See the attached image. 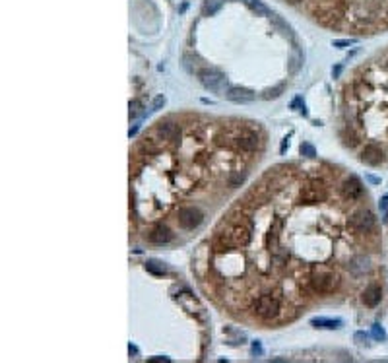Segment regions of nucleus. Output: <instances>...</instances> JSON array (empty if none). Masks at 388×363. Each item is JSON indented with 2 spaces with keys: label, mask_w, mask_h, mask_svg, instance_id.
I'll use <instances>...</instances> for the list:
<instances>
[{
  "label": "nucleus",
  "mask_w": 388,
  "mask_h": 363,
  "mask_svg": "<svg viewBox=\"0 0 388 363\" xmlns=\"http://www.w3.org/2000/svg\"><path fill=\"white\" fill-rule=\"evenodd\" d=\"M252 239V227L247 219L229 223L225 231L217 235V245L221 249H233V247H247Z\"/></svg>",
  "instance_id": "nucleus-1"
},
{
  "label": "nucleus",
  "mask_w": 388,
  "mask_h": 363,
  "mask_svg": "<svg viewBox=\"0 0 388 363\" xmlns=\"http://www.w3.org/2000/svg\"><path fill=\"white\" fill-rule=\"evenodd\" d=\"M307 284H309L311 291H315V293H330V291H334V290L340 286V278H338V274H334V272L317 270V272H313V274L309 276Z\"/></svg>",
  "instance_id": "nucleus-2"
},
{
  "label": "nucleus",
  "mask_w": 388,
  "mask_h": 363,
  "mask_svg": "<svg viewBox=\"0 0 388 363\" xmlns=\"http://www.w3.org/2000/svg\"><path fill=\"white\" fill-rule=\"evenodd\" d=\"M254 313L262 319V321H270L280 313V299L276 295L264 293L260 297H256L254 301Z\"/></svg>",
  "instance_id": "nucleus-3"
},
{
  "label": "nucleus",
  "mask_w": 388,
  "mask_h": 363,
  "mask_svg": "<svg viewBox=\"0 0 388 363\" xmlns=\"http://www.w3.org/2000/svg\"><path fill=\"white\" fill-rule=\"evenodd\" d=\"M375 221H377L375 214L371 210H367V208H361V210L353 212L352 218H350V225L357 233H369V231H373Z\"/></svg>",
  "instance_id": "nucleus-4"
},
{
  "label": "nucleus",
  "mask_w": 388,
  "mask_h": 363,
  "mask_svg": "<svg viewBox=\"0 0 388 363\" xmlns=\"http://www.w3.org/2000/svg\"><path fill=\"white\" fill-rule=\"evenodd\" d=\"M338 14H340V8L336 0H320L313 6V16L322 23H330L334 18H338Z\"/></svg>",
  "instance_id": "nucleus-5"
},
{
  "label": "nucleus",
  "mask_w": 388,
  "mask_h": 363,
  "mask_svg": "<svg viewBox=\"0 0 388 363\" xmlns=\"http://www.w3.org/2000/svg\"><path fill=\"white\" fill-rule=\"evenodd\" d=\"M202 219H204V214L196 206H183L177 212V221H179V225L183 229H194V227H198L202 223Z\"/></svg>",
  "instance_id": "nucleus-6"
},
{
  "label": "nucleus",
  "mask_w": 388,
  "mask_h": 363,
  "mask_svg": "<svg viewBox=\"0 0 388 363\" xmlns=\"http://www.w3.org/2000/svg\"><path fill=\"white\" fill-rule=\"evenodd\" d=\"M324 198V190H322V181H311L305 188H301L299 200L305 204H318Z\"/></svg>",
  "instance_id": "nucleus-7"
},
{
  "label": "nucleus",
  "mask_w": 388,
  "mask_h": 363,
  "mask_svg": "<svg viewBox=\"0 0 388 363\" xmlns=\"http://www.w3.org/2000/svg\"><path fill=\"white\" fill-rule=\"evenodd\" d=\"M340 194H342L344 200L353 202V200H357L363 194V184H361V181L357 177H348L340 184Z\"/></svg>",
  "instance_id": "nucleus-8"
},
{
  "label": "nucleus",
  "mask_w": 388,
  "mask_h": 363,
  "mask_svg": "<svg viewBox=\"0 0 388 363\" xmlns=\"http://www.w3.org/2000/svg\"><path fill=\"white\" fill-rule=\"evenodd\" d=\"M200 82H202V86L206 90L219 91L223 88V84H225V76L221 72H217V70H202L200 72Z\"/></svg>",
  "instance_id": "nucleus-9"
},
{
  "label": "nucleus",
  "mask_w": 388,
  "mask_h": 363,
  "mask_svg": "<svg viewBox=\"0 0 388 363\" xmlns=\"http://www.w3.org/2000/svg\"><path fill=\"white\" fill-rule=\"evenodd\" d=\"M156 132L161 136V140H169L175 144H179V140H181V128L171 121H159L156 127Z\"/></svg>",
  "instance_id": "nucleus-10"
},
{
  "label": "nucleus",
  "mask_w": 388,
  "mask_h": 363,
  "mask_svg": "<svg viewBox=\"0 0 388 363\" xmlns=\"http://www.w3.org/2000/svg\"><path fill=\"white\" fill-rule=\"evenodd\" d=\"M359 160H361L363 163L375 167V165H381V163H383V160H385V152H383V148L377 146V144H367V146L361 150Z\"/></svg>",
  "instance_id": "nucleus-11"
},
{
  "label": "nucleus",
  "mask_w": 388,
  "mask_h": 363,
  "mask_svg": "<svg viewBox=\"0 0 388 363\" xmlns=\"http://www.w3.org/2000/svg\"><path fill=\"white\" fill-rule=\"evenodd\" d=\"M225 97H227L229 101H233V103H250V101H254L256 95H254V91L248 90V88L231 86V88H227Z\"/></svg>",
  "instance_id": "nucleus-12"
},
{
  "label": "nucleus",
  "mask_w": 388,
  "mask_h": 363,
  "mask_svg": "<svg viewBox=\"0 0 388 363\" xmlns=\"http://www.w3.org/2000/svg\"><path fill=\"white\" fill-rule=\"evenodd\" d=\"M235 146L243 152H252L256 146H258V136L254 132H248V130H243L241 134L235 136Z\"/></svg>",
  "instance_id": "nucleus-13"
},
{
  "label": "nucleus",
  "mask_w": 388,
  "mask_h": 363,
  "mask_svg": "<svg viewBox=\"0 0 388 363\" xmlns=\"http://www.w3.org/2000/svg\"><path fill=\"white\" fill-rule=\"evenodd\" d=\"M150 241H152L154 245H167V243L173 241V233H171V229H169L167 225L159 223V225H156V227L150 231Z\"/></svg>",
  "instance_id": "nucleus-14"
},
{
  "label": "nucleus",
  "mask_w": 388,
  "mask_h": 363,
  "mask_svg": "<svg viewBox=\"0 0 388 363\" xmlns=\"http://www.w3.org/2000/svg\"><path fill=\"white\" fill-rule=\"evenodd\" d=\"M363 303L367 305V307H377L379 303H381V299H383V290H381V286H377V284H371L365 291H363Z\"/></svg>",
  "instance_id": "nucleus-15"
},
{
  "label": "nucleus",
  "mask_w": 388,
  "mask_h": 363,
  "mask_svg": "<svg viewBox=\"0 0 388 363\" xmlns=\"http://www.w3.org/2000/svg\"><path fill=\"white\" fill-rule=\"evenodd\" d=\"M342 140H344V144H346V146H350V148H355V146H357V142H359V140H357V136H355V132L350 128V125H348V127L342 130Z\"/></svg>",
  "instance_id": "nucleus-16"
},
{
  "label": "nucleus",
  "mask_w": 388,
  "mask_h": 363,
  "mask_svg": "<svg viewBox=\"0 0 388 363\" xmlns=\"http://www.w3.org/2000/svg\"><path fill=\"white\" fill-rule=\"evenodd\" d=\"M243 2H245L252 12H256L258 16H270V10H268L260 0H243Z\"/></svg>",
  "instance_id": "nucleus-17"
},
{
  "label": "nucleus",
  "mask_w": 388,
  "mask_h": 363,
  "mask_svg": "<svg viewBox=\"0 0 388 363\" xmlns=\"http://www.w3.org/2000/svg\"><path fill=\"white\" fill-rule=\"evenodd\" d=\"M313 327H317V328H340V327H342V321H328V319H315V321H313Z\"/></svg>",
  "instance_id": "nucleus-18"
},
{
  "label": "nucleus",
  "mask_w": 388,
  "mask_h": 363,
  "mask_svg": "<svg viewBox=\"0 0 388 363\" xmlns=\"http://www.w3.org/2000/svg\"><path fill=\"white\" fill-rule=\"evenodd\" d=\"M272 258H274V262L276 264H280V266H283V264H287V260H289V253L285 251V249H274V254H272Z\"/></svg>",
  "instance_id": "nucleus-19"
},
{
  "label": "nucleus",
  "mask_w": 388,
  "mask_h": 363,
  "mask_svg": "<svg viewBox=\"0 0 388 363\" xmlns=\"http://www.w3.org/2000/svg\"><path fill=\"white\" fill-rule=\"evenodd\" d=\"M221 0H206L204 2V14L206 16H213V14H217L219 12V8H221Z\"/></svg>",
  "instance_id": "nucleus-20"
},
{
  "label": "nucleus",
  "mask_w": 388,
  "mask_h": 363,
  "mask_svg": "<svg viewBox=\"0 0 388 363\" xmlns=\"http://www.w3.org/2000/svg\"><path fill=\"white\" fill-rule=\"evenodd\" d=\"M247 181V171H233L229 175V186H241Z\"/></svg>",
  "instance_id": "nucleus-21"
},
{
  "label": "nucleus",
  "mask_w": 388,
  "mask_h": 363,
  "mask_svg": "<svg viewBox=\"0 0 388 363\" xmlns=\"http://www.w3.org/2000/svg\"><path fill=\"white\" fill-rule=\"evenodd\" d=\"M285 90V86H278V88H272V90H266L264 91V99H276L282 95V91Z\"/></svg>",
  "instance_id": "nucleus-22"
},
{
  "label": "nucleus",
  "mask_w": 388,
  "mask_h": 363,
  "mask_svg": "<svg viewBox=\"0 0 388 363\" xmlns=\"http://www.w3.org/2000/svg\"><path fill=\"white\" fill-rule=\"evenodd\" d=\"M301 154H303V156H307V158H315V156H317V150H315V146H313V144L305 142V144H301Z\"/></svg>",
  "instance_id": "nucleus-23"
},
{
  "label": "nucleus",
  "mask_w": 388,
  "mask_h": 363,
  "mask_svg": "<svg viewBox=\"0 0 388 363\" xmlns=\"http://www.w3.org/2000/svg\"><path fill=\"white\" fill-rule=\"evenodd\" d=\"M146 268H148L150 272H154V274H165V266H159V262H156V260L148 262Z\"/></svg>",
  "instance_id": "nucleus-24"
},
{
  "label": "nucleus",
  "mask_w": 388,
  "mask_h": 363,
  "mask_svg": "<svg viewBox=\"0 0 388 363\" xmlns=\"http://www.w3.org/2000/svg\"><path fill=\"white\" fill-rule=\"evenodd\" d=\"M291 62H293V64H291V70H293V72H295V70H297V68H299V66H301V62H303V56H301V54H299V51H295V54H293V58H291Z\"/></svg>",
  "instance_id": "nucleus-25"
},
{
  "label": "nucleus",
  "mask_w": 388,
  "mask_h": 363,
  "mask_svg": "<svg viewBox=\"0 0 388 363\" xmlns=\"http://www.w3.org/2000/svg\"><path fill=\"white\" fill-rule=\"evenodd\" d=\"M163 105H165V97H163V95H158V97L154 99V103H152V111H159Z\"/></svg>",
  "instance_id": "nucleus-26"
},
{
  "label": "nucleus",
  "mask_w": 388,
  "mask_h": 363,
  "mask_svg": "<svg viewBox=\"0 0 388 363\" xmlns=\"http://www.w3.org/2000/svg\"><path fill=\"white\" fill-rule=\"evenodd\" d=\"M140 109H142V105H140L138 101H132V103H130V117H136V115L140 113Z\"/></svg>",
  "instance_id": "nucleus-27"
},
{
  "label": "nucleus",
  "mask_w": 388,
  "mask_h": 363,
  "mask_svg": "<svg viewBox=\"0 0 388 363\" xmlns=\"http://www.w3.org/2000/svg\"><path fill=\"white\" fill-rule=\"evenodd\" d=\"M353 43V39H346V41H334V47H348V45H352Z\"/></svg>",
  "instance_id": "nucleus-28"
},
{
  "label": "nucleus",
  "mask_w": 388,
  "mask_h": 363,
  "mask_svg": "<svg viewBox=\"0 0 388 363\" xmlns=\"http://www.w3.org/2000/svg\"><path fill=\"white\" fill-rule=\"evenodd\" d=\"M373 332H375V336H377V338H385V332H383V328L375 327V328H373Z\"/></svg>",
  "instance_id": "nucleus-29"
},
{
  "label": "nucleus",
  "mask_w": 388,
  "mask_h": 363,
  "mask_svg": "<svg viewBox=\"0 0 388 363\" xmlns=\"http://www.w3.org/2000/svg\"><path fill=\"white\" fill-rule=\"evenodd\" d=\"M299 101H301V97H297V99L293 101V107H297V105H299ZM301 113H305V107H301Z\"/></svg>",
  "instance_id": "nucleus-30"
},
{
  "label": "nucleus",
  "mask_w": 388,
  "mask_h": 363,
  "mask_svg": "<svg viewBox=\"0 0 388 363\" xmlns=\"http://www.w3.org/2000/svg\"><path fill=\"white\" fill-rule=\"evenodd\" d=\"M332 72H334V76H336V78H338V76H340V72H342V66H336V68H334V70H332Z\"/></svg>",
  "instance_id": "nucleus-31"
},
{
  "label": "nucleus",
  "mask_w": 388,
  "mask_h": 363,
  "mask_svg": "<svg viewBox=\"0 0 388 363\" xmlns=\"http://www.w3.org/2000/svg\"><path fill=\"white\" fill-rule=\"evenodd\" d=\"M152 362H169V358H159L158 356V358H152Z\"/></svg>",
  "instance_id": "nucleus-32"
},
{
  "label": "nucleus",
  "mask_w": 388,
  "mask_h": 363,
  "mask_svg": "<svg viewBox=\"0 0 388 363\" xmlns=\"http://www.w3.org/2000/svg\"><path fill=\"white\" fill-rule=\"evenodd\" d=\"M287 2H289V4H299L301 0H287Z\"/></svg>",
  "instance_id": "nucleus-33"
}]
</instances>
